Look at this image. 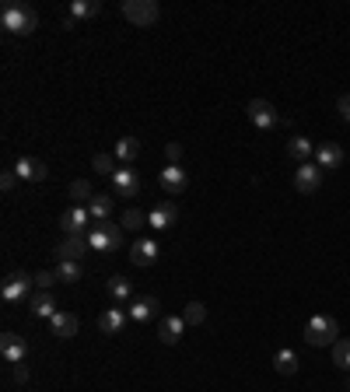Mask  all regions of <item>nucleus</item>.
I'll list each match as a JSON object with an SVG mask.
<instances>
[{
	"mask_svg": "<svg viewBox=\"0 0 350 392\" xmlns=\"http://www.w3.org/2000/svg\"><path fill=\"white\" fill-rule=\"evenodd\" d=\"M112 154H116V158H119L123 165H133V158L140 154V140H137V137H119V140H116V151H112Z\"/></svg>",
	"mask_w": 350,
	"mask_h": 392,
	"instance_id": "b1692460",
	"label": "nucleus"
},
{
	"mask_svg": "<svg viewBox=\"0 0 350 392\" xmlns=\"http://www.w3.org/2000/svg\"><path fill=\"white\" fill-rule=\"evenodd\" d=\"M50 326H53V336H60V340H71V336H78V315L74 312H57L53 319H50Z\"/></svg>",
	"mask_w": 350,
	"mask_h": 392,
	"instance_id": "412c9836",
	"label": "nucleus"
},
{
	"mask_svg": "<svg viewBox=\"0 0 350 392\" xmlns=\"http://www.w3.org/2000/svg\"><path fill=\"white\" fill-rule=\"evenodd\" d=\"M158 308H161V305H158V298L140 294V298H133V305H130L126 312H130V319H133V322H151V319L158 315Z\"/></svg>",
	"mask_w": 350,
	"mask_h": 392,
	"instance_id": "6ab92c4d",
	"label": "nucleus"
},
{
	"mask_svg": "<svg viewBox=\"0 0 350 392\" xmlns=\"http://www.w3.org/2000/svg\"><path fill=\"white\" fill-rule=\"evenodd\" d=\"M336 336H340V326L333 315H312L305 326V340L312 347H329V343H336Z\"/></svg>",
	"mask_w": 350,
	"mask_h": 392,
	"instance_id": "7ed1b4c3",
	"label": "nucleus"
},
{
	"mask_svg": "<svg viewBox=\"0 0 350 392\" xmlns=\"http://www.w3.org/2000/svg\"><path fill=\"white\" fill-rule=\"evenodd\" d=\"M112 193H116V196H137V193H140V179H137V172H133L130 165L116 168V175H112Z\"/></svg>",
	"mask_w": 350,
	"mask_h": 392,
	"instance_id": "ddd939ff",
	"label": "nucleus"
},
{
	"mask_svg": "<svg viewBox=\"0 0 350 392\" xmlns=\"http://www.w3.org/2000/svg\"><path fill=\"white\" fill-rule=\"evenodd\" d=\"M165 154H168V161H172V165H179V158H182V144H168V147H165Z\"/></svg>",
	"mask_w": 350,
	"mask_h": 392,
	"instance_id": "c9c22d12",
	"label": "nucleus"
},
{
	"mask_svg": "<svg viewBox=\"0 0 350 392\" xmlns=\"http://www.w3.org/2000/svg\"><path fill=\"white\" fill-rule=\"evenodd\" d=\"M15 382H29V368H25V361L15 364Z\"/></svg>",
	"mask_w": 350,
	"mask_h": 392,
	"instance_id": "4c0bfd02",
	"label": "nucleus"
},
{
	"mask_svg": "<svg viewBox=\"0 0 350 392\" xmlns=\"http://www.w3.org/2000/svg\"><path fill=\"white\" fill-rule=\"evenodd\" d=\"M32 287H36V277H29L25 270H15V273H8V280H4V287H0V298L4 301H29L32 298Z\"/></svg>",
	"mask_w": 350,
	"mask_h": 392,
	"instance_id": "20e7f679",
	"label": "nucleus"
},
{
	"mask_svg": "<svg viewBox=\"0 0 350 392\" xmlns=\"http://www.w3.org/2000/svg\"><path fill=\"white\" fill-rule=\"evenodd\" d=\"M15 182H18V172H15V168H8L4 175H0V189H4V193H11Z\"/></svg>",
	"mask_w": 350,
	"mask_h": 392,
	"instance_id": "f704fd0d",
	"label": "nucleus"
},
{
	"mask_svg": "<svg viewBox=\"0 0 350 392\" xmlns=\"http://www.w3.org/2000/svg\"><path fill=\"white\" fill-rule=\"evenodd\" d=\"M126 322H130V312H126L123 305H112V308H105V312L99 315V329H102L105 336L123 333V329H126Z\"/></svg>",
	"mask_w": 350,
	"mask_h": 392,
	"instance_id": "1a4fd4ad",
	"label": "nucleus"
},
{
	"mask_svg": "<svg viewBox=\"0 0 350 392\" xmlns=\"http://www.w3.org/2000/svg\"><path fill=\"white\" fill-rule=\"evenodd\" d=\"M158 4L154 0H123V18L126 22H133L137 29H147V25H154L158 22Z\"/></svg>",
	"mask_w": 350,
	"mask_h": 392,
	"instance_id": "39448f33",
	"label": "nucleus"
},
{
	"mask_svg": "<svg viewBox=\"0 0 350 392\" xmlns=\"http://www.w3.org/2000/svg\"><path fill=\"white\" fill-rule=\"evenodd\" d=\"M182 333H186V319H182V315H165L161 326H158V340H161L165 347H175V343L182 340Z\"/></svg>",
	"mask_w": 350,
	"mask_h": 392,
	"instance_id": "dca6fc26",
	"label": "nucleus"
},
{
	"mask_svg": "<svg viewBox=\"0 0 350 392\" xmlns=\"http://www.w3.org/2000/svg\"><path fill=\"white\" fill-rule=\"evenodd\" d=\"M109 294L116 305H126L130 301V280L126 277H109Z\"/></svg>",
	"mask_w": 350,
	"mask_h": 392,
	"instance_id": "cd10ccee",
	"label": "nucleus"
},
{
	"mask_svg": "<svg viewBox=\"0 0 350 392\" xmlns=\"http://www.w3.org/2000/svg\"><path fill=\"white\" fill-rule=\"evenodd\" d=\"M0 29L11 32V36H32L39 29V15L32 4H22V0H11L0 11Z\"/></svg>",
	"mask_w": 350,
	"mask_h": 392,
	"instance_id": "f257e3e1",
	"label": "nucleus"
},
{
	"mask_svg": "<svg viewBox=\"0 0 350 392\" xmlns=\"http://www.w3.org/2000/svg\"><path fill=\"white\" fill-rule=\"evenodd\" d=\"M88 224H92V210H88V207H81V203L60 214V228H64L67 235H81Z\"/></svg>",
	"mask_w": 350,
	"mask_h": 392,
	"instance_id": "9b49d317",
	"label": "nucleus"
},
{
	"mask_svg": "<svg viewBox=\"0 0 350 392\" xmlns=\"http://www.w3.org/2000/svg\"><path fill=\"white\" fill-rule=\"evenodd\" d=\"M15 172H18L22 182H43V179H50V168H46L39 158H18Z\"/></svg>",
	"mask_w": 350,
	"mask_h": 392,
	"instance_id": "a211bd4d",
	"label": "nucleus"
},
{
	"mask_svg": "<svg viewBox=\"0 0 350 392\" xmlns=\"http://www.w3.org/2000/svg\"><path fill=\"white\" fill-rule=\"evenodd\" d=\"M123 228H130V231H137V228H144L147 224V217L137 210V207H130V210H123V221H119Z\"/></svg>",
	"mask_w": 350,
	"mask_h": 392,
	"instance_id": "473e14b6",
	"label": "nucleus"
},
{
	"mask_svg": "<svg viewBox=\"0 0 350 392\" xmlns=\"http://www.w3.org/2000/svg\"><path fill=\"white\" fill-rule=\"evenodd\" d=\"M57 277H60L64 284H78V280H81V263H60V266H57Z\"/></svg>",
	"mask_w": 350,
	"mask_h": 392,
	"instance_id": "2f4dec72",
	"label": "nucleus"
},
{
	"mask_svg": "<svg viewBox=\"0 0 350 392\" xmlns=\"http://www.w3.org/2000/svg\"><path fill=\"white\" fill-rule=\"evenodd\" d=\"M29 312H32L36 319H53V315H57L53 294H50V291H36V294L29 298Z\"/></svg>",
	"mask_w": 350,
	"mask_h": 392,
	"instance_id": "aec40b11",
	"label": "nucleus"
},
{
	"mask_svg": "<svg viewBox=\"0 0 350 392\" xmlns=\"http://www.w3.org/2000/svg\"><path fill=\"white\" fill-rule=\"evenodd\" d=\"M158 242L154 238H137L133 242V249H130V259H133V266H154L158 263Z\"/></svg>",
	"mask_w": 350,
	"mask_h": 392,
	"instance_id": "2eb2a0df",
	"label": "nucleus"
},
{
	"mask_svg": "<svg viewBox=\"0 0 350 392\" xmlns=\"http://www.w3.org/2000/svg\"><path fill=\"white\" fill-rule=\"evenodd\" d=\"M315 165H319L322 172H326V168H329V172H333V168H340V165H343V147H340V144H333V140L319 144V147H315Z\"/></svg>",
	"mask_w": 350,
	"mask_h": 392,
	"instance_id": "f3484780",
	"label": "nucleus"
},
{
	"mask_svg": "<svg viewBox=\"0 0 350 392\" xmlns=\"http://www.w3.org/2000/svg\"><path fill=\"white\" fill-rule=\"evenodd\" d=\"M158 182H161V189H165L168 196H182L186 186H189V175H186L182 165H165L161 175H158Z\"/></svg>",
	"mask_w": 350,
	"mask_h": 392,
	"instance_id": "0eeeda50",
	"label": "nucleus"
},
{
	"mask_svg": "<svg viewBox=\"0 0 350 392\" xmlns=\"http://www.w3.org/2000/svg\"><path fill=\"white\" fill-rule=\"evenodd\" d=\"M88 235H67L60 245H57V259L60 263H81L88 256Z\"/></svg>",
	"mask_w": 350,
	"mask_h": 392,
	"instance_id": "423d86ee",
	"label": "nucleus"
},
{
	"mask_svg": "<svg viewBox=\"0 0 350 392\" xmlns=\"http://www.w3.org/2000/svg\"><path fill=\"white\" fill-rule=\"evenodd\" d=\"M71 196H74V200H78L81 207H88L95 193H92V186H88L85 179H74V182H71Z\"/></svg>",
	"mask_w": 350,
	"mask_h": 392,
	"instance_id": "c756f323",
	"label": "nucleus"
},
{
	"mask_svg": "<svg viewBox=\"0 0 350 392\" xmlns=\"http://www.w3.org/2000/svg\"><path fill=\"white\" fill-rule=\"evenodd\" d=\"M294 186L301 189V193H319L322 189V168L319 165H298V172H294Z\"/></svg>",
	"mask_w": 350,
	"mask_h": 392,
	"instance_id": "f8f14e48",
	"label": "nucleus"
},
{
	"mask_svg": "<svg viewBox=\"0 0 350 392\" xmlns=\"http://www.w3.org/2000/svg\"><path fill=\"white\" fill-rule=\"evenodd\" d=\"M0 354H4V361H11V364H22L25 354H29V340L18 336V333H4L0 336Z\"/></svg>",
	"mask_w": 350,
	"mask_h": 392,
	"instance_id": "9d476101",
	"label": "nucleus"
},
{
	"mask_svg": "<svg viewBox=\"0 0 350 392\" xmlns=\"http://www.w3.org/2000/svg\"><path fill=\"white\" fill-rule=\"evenodd\" d=\"M182 319H186L189 326H200V322L207 319V305H203V301H189L186 312H182Z\"/></svg>",
	"mask_w": 350,
	"mask_h": 392,
	"instance_id": "7c9ffc66",
	"label": "nucleus"
},
{
	"mask_svg": "<svg viewBox=\"0 0 350 392\" xmlns=\"http://www.w3.org/2000/svg\"><path fill=\"white\" fill-rule=\"evenodd\" d=\"M287 154H291L298 165H308V158L315 154V144H312L308 137H291V140H287Z\"/></svg>",
	"mask_w": 350,
	"mask_h": 392,
	"instance_id": "4be33fe9",
	"label": "nucleus"
},
{
	"mask_svg": "<svg viewBox=\"0 0 350 392\" xmlns=\"http://www.w3.org/2000/svg\"><path fill=\"white\" fill-rule=\"evenodd\" d=\"M53 284H60V277H57V270L50 273V270H43V273H36V291H53Z\"/></svg>",
	"mask_w": 350,
	"mask_h": 392,
	"instance_id": "72a5a7b5",
	"label": "nucleus"
},
{
	"mask_svg": "<svg viewBox=\"0 0 350 392\" xmlns=\"http://www.w3.org/2000/svg\"><path fill=\"white\" fill-rule=\"evenodd\" d=\"M273 368H277L280 375H294V371L301 368V361H298V354H294V350H287V347H284V350H277Z\"/></svg>",
	"mask_w": 350,
	"mask_h": 392,
	"instance_id": "a878e982",
	"label": "nucleus"
},
{
	"mask_svg": "<svg viewBox=\"0 0 350 392\" xmlns=\"http://www.w3.org/2000/svg\"><path fill=\"white\" fill-rule=\"evenodd\" d=\"M245 112H249V119H252L259 130H273V126H277V109H273L266 99H252V102L245 106Z\"/></svg>",
	"mask_w": 350,
	"mask_h": 392,
	"instance_id": "6e6552de",
	"label": "nucleus"
},
{
	"mask_svg": "<svg viewBox=\"0 0 350 392\" xmlns=\"http://www.w3.org/2000/svg\"><path fill=\"white\" fill-rule=\"evenodd\" d=\"M333 364H340L343 371H350V340H336L333 343Z\"/></svg>",
	"mask_w": 350,
	"mask_h": 392,
	"instance_id": "c85d7f7f",
	"label": "nucleus"
},
{
	"mask_svg": "<svg viewBox=\"0 0 350 392\" xmlns=\"http://www.w3.org/2000/svg\"><path fill=\"white\" fill-rule=\"evenodd\" d=\"M116 161H119L116 154H109V151H99V154L92 158V168H95L99 175H109V179H112V175H116Z\"/></svg>",
	"mask_w": 350,
	"mask_h": 392,
	"instance_id": "bb28decb",
	"label": "nucleus"
},
{
	"mask_svg": "<svg viewBox=\"0 0 350 392\" xmlns=\"http://www.w3.org/2000/svg\"><path fill=\"white\" fill-rule=\"evenodd\" d=\"M88 245H92V252H116L123 245V224L95 221L88 228Z\"/></svg>",
	"mask_w": 350,
	"mask_h": 392,
	"instance_id": "f03ea898",
	"label": "nucleus"
},
{
	"mask_svg": "<svg viewBox=\"0 0 350 392\" xmlns=\"http://www.w3.org/2000/svg\"><path fill=\"white\" fill-rule=\"evenodd\" d=\"M102 15V0H74L71 4V18L85 22V18H99Z\"/></svg>",
	"mask_w": 350,
	"mask_h": 392,
	"instance_id": "5701e85b",
	"label": "nucleus"
},
{
	"mask_svg": "<svg viewBox=\"0 0 350 392\" xmlns=\"http://www.w3.org/2000/svg\"><path fill=\"white\" fill-rule=\"evenodd\" d=\"M347 389H350V378H347Z\"/></svg>",
	"mask_w": 350,
	"mask_h": 392,
	"instance_id": "58836bf2",
	"label": "nucleus"
},
{
	"mask_svg": "<svg viewBox=\"0 0 350 392\" xmlns=\"http://www.w3.org/2000/svg\"><path fill=\"white\" fill-rule=\"evenodd\" d=\"M336 109H340V116H343V119L350 123V95H343V99L336 102Z\"/></svg>",
	"mask_w": 350,
	"mask_h": 392,
	"instance_id": "e433bc0d",
	"label": "nucleus"
},
{
	"mask_svg": "<svg viewBox=\"0 0 350 392\" xmlns=\"http://www.w3.org/2000/svg\"><path fill=\"white\" fill-rule=\"evenodd\" d=\"M88 210H92V221H109V214H112V196L95 193L92 203H88Z\"/></svg>",
	"mask_w": 350,
	"mask_h": 392,
	"instance_id": "393cba45",
	"label": "nucleus"
},
{
	"mask_svg": "<svg viewBox=\"0 0 350 392\" xmlns=\"http://www.w3.org/2000/svg\"><path fill=\"white\" fill-rule=\"evenodd\" d=\"M179 221V207L172 203V200H165V203H158L151 214H147V224L154 228V231H165V228H172Z\"/></svg>",
	"mask_w": 350,
	"mask_h": 392,
	"instance_id": "4468645a",
	"label": "nucleus"
}]
</instances>
